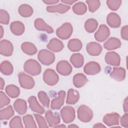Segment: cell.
<instances>
[{
  "instance_id": "cell-1",
  "label": "cell",
  "mask_w": 128,
  "mask_h": 128,
  "mask_svg": "<svg viewBox=\"0 0 128 128\" xmlns=\"http://www.w3.org/2000/svg\"><path fill=\"white\" fill-rule=\"evenodd\" d=\"M24 69L27 73L32 76H36L40 73L41 66L34 60H29L24 63Z\"/></svg>"
},
{
  "instance_id": "cell-2",
  "label": "cell",
  "mask_w": 128,
  "mask_h": 128,
  "mask_svg": "<svg viewBox=\"0 0 128 128\" xmlns=\"http://www.w3.org/2000/svg\"><path fill=\"white\" fill-rule=\"evenodd\" d=\"M78 117L82 122H88L93 117L92 111L88 106L82 105L78 108Z\"/></svg>"
},
{
  "instance_id": "cell-3",
  "label": "cell",
  "mask_w": 128,
  "mask_h": 128,
  "mask_svg": "<svg viewBox=\"0 0 128 128\" xmlns=\"http://www.w3.org/2000/svg\"><path fill=\"white\" fill-rule=\"evenodd\" d=\"M38 59L43 64L50 65L52 64L55 59L54 54L46 50H40L38 54Z\"/></svg>"
},
{
  "instance_id": "cell-4",
  "label": "cell",
  "mask_w": 128,
  "mask_h": 128,
  "mask_svg": "<svg viewBox=\"0 0 128 128\" xmlns=\"http://www.w3.org/2000/svg\"><path fill=\"white\" fill-rule=\"evenodd\" d=\"M56 32L58 38L62 40H66L70 36L72 32V27L70 23L66 22L58 28Z\"/></svg>"
},
{
  "instance_id": "cell-5",
  "label": "cell",
  "mask_w": 128,
  "mask_h": 128,
  "mask_svg": "<svg viewBox=\"0 0 128 128\" xmlns=\"http://www.w3.org/2000/svg\"><path fill=\"white\" fill-rule=\"evenodd\" d=\"M60 114L64 122L66 124L71 122L75 118L74 109L70 106L64 107L60 111Z\"/></svg>"
},
{
  "instance_id": "cell-6",
  "label": "cell",
  "mask_w": 128,
  "mask_h": 128,
  "mask_svg": "<svg viewBox=\"0 0 128 128\" xmlns=\"http://www.w3.org/2000/svg\"><path fill=\"white\" fill-rule=\"evenodd\" d=\"M19 82L22 88L26 89H31L34 86V79L30 76L24 72L19 73L18 75Z\"/></svg>"
},
{
  "instance_id": "cell-7",
  "label": "cell",
  "mask_w": 128,
  "mask_h": 128,
  "mask_svg": "<svg viewBox=\"0 0 128 128\" xmlns=\"http://www.w3.org/2000/svg\"><path fill=\"white\" fill-rule=\"evenodd\" d=\"M44 81L48 85L54 86L58 81V76L55 71L52 69H47L44 74Z\"/></svg>"
},
{
  "instance_id": "cell-8",
  "label": "cell",
  "mask_w": 128,
  "mask_h": 128,
  "mask_svg": "<svg viewBox=\"0 0 128 128\" xmlns=\"http://www.w3.org/2000/svg\"><path fill=\"white\" fill-rule=\"evenodd\" d=\"M13 52L12 44L6 40H2L0 42V53L6 56H10Z\"/></svg>"
},
{
  "instance_id": "cell-9",
  "label": "cell",
  "mask_w": 128,
  "mask_h": 128,
  "mask_svg": "<svg viewBox=\"0 0 128 128\" xmlns=\"http://www.w3.org/2000/svg\"><path fill=\"white\" fill-rule=\"evenodd\" d=\"M110 30L106 26L102 24L100 26L98 30L94 34L96 40L100 42L104 41L110 35Z\"/></svg>"
},
{
  "instance_id": "cell-10",
  "label": "cell",
  "mask_w": 128,
  "mask_h": 128,
  "mask_svg": "<svg viewBox=\"0 0 128 128\" xmlns=\"http://www.w3.org/2000/svg\"><path fill=\"white\" fill-rule=\"evenodd\" d=\"M46 120L50 127H55L60 122V117L58 112L53 113L50 110H48L45 114Z\"/></svg>"
},
{
  "instance_id": "cell-11",
  "label": "cell",
  "mask_w": 128,
  "mask_h": 128,
  "mask_svg": "<svg viewBox=\"0 0 128 128\" xmlns=\"http://www.w3.org/2000/svg\"><path fill=\"white\" fill-rule=\"evenodd\" d=\"M56 70L60 74L68 76L71 73L72 71V67L67 61L62 60L58 63Z\"/></svg>"
},
{
  "instance_id": "cell-12",
  "label": "cell",
  "mask_w": 128,
  "mask_h": 128,
  "mask_svg": "<svg viewBox=\"0 0 128 128\" xmlns=\"http://www.w3.org/2000/svg\"><path fill=\"white\" fill-rule=\"evenodd\" d=\"M84 70L87 74L94 75L98 73L100 71V66L98 62H90L85 65Z\"/></svg>"
},
{
  "instance_id": "cell-13",
  "label": "cell",
  "mask_w": 128,
  "mask_h": 128,
  "mask_svg": "<svg viewBox=\"0 0 128 128\" xmlns=\"http://www.w3.org/2000/svg\"><path fill=\"white\" fill-rule=\"evenodd\" d=\"M66 93L64 90H60L58 92V96L53 99L52 101L50 108L52 110H58L63 105Z\"/></svg>"
},
{
  "instance_id": "cell-14",
  "label": "cell",
  "mask_w": 128,
  "mask_h": 128,
  "mask_svg": "<svg viewBox=\"0 0 128 128\" xmlns=\"http://www.w3.org/2000/svg\"><path fill=\"white\" fill-rule=\"evenodd\" d=\"M120 116L117 113H112L106 114L103 118V122L108 126L118 124Z\"/></svg>"
},
{
  "instance_id": "cell-15",
  "label": "cell",
  "mask_w": 128,
  "mask_h": 128,
  "mask_svg": "<svg viewBox=\"0 0 128 128\" xmlns=\"http://www.w3.org/2000/svg\"><path fill=\"white\" fill-rule=\"evenodd\" d=\"M30 108L34 112L43 114L44 112V108L38 103L36 98L34 96H31L28 99Z\"/></svg>"
},
{
  "instance_id": "cell-16",
  "label": "cell",
  "mask_w": 128,
  "mask_h": 128,
  "mask_svg": "<svg viewBox=\"0 0 128 128\" xmlns=\"http://www.w3.org/2000/svg\"><path fill=\"white\" fill-rule=\"evenodd\" d=\"M86 51L91 56H98L102 51V46L95 42H92L86 46Z\"/></svg>"
},
{
  "instance_id": "cell-17",
  "label": "cell",
  "mask_w": 128,
  "mask_h": 128,
  "mask_svg": "<svg viewBox=\"0 0 128 128\" xmlns=\"http://www.w3.org/2000/svg\"><path fill=\"white\" fill-rule=\"evenodd\" d=\"M105 60L107 64L112 66H118L120 63V58L118 54L114 52L106 53Z\"/></svg>"
},
{
  "instance_id": "cell-18",
  "label": "cell",
  "mask_w": 128,
  "mask_h": 128,
  "mask_svg": "<svg viewBox=\"0 0 128 128\" xmlns=\"http://www.w3.org/2000/svg\"><path fill=\"white\" fill-rule=\"evenodd\" d=\"M34 26L36 28L39 30L46 31L48 34L54 32V30L50 26L48 25L42 18H38L34 21Z\"/></svg>"
},
{
  "instance_id": "cell-19",
  "label": "cell",
  "mask_w": 128,
  "mask_h": 128,
  "mask_svg": "<svg viewBox=\"0 0 128 128\" xmlns=\"http://www.w3.org/2000/svg\"><path fill=\"white\" fill-rule=\"evenodd\" d=\"M47 48L54 52H58L62 50L64 44L59 40L54 38L51 39L50 42L47 44Z\"/></svg>"
},
{
  "instance_id": "cell-20",
  "label": "cell",
  "mask_w": 128,
  "mask_h": 128,
  "mask_svg": "<svg viewBox=\"0 0 128 128\" xmlns=\"http://www.w3.org/2000/svg\"><path fill=\"white\" fill-rule=\"evenodd\" d=\"M10 29L14 34L20 36L24 33V26L22 22L16 21L11 23Z\"/></svg>"
},
{
  "instance_id": "cell-21",
  "label": "cell",
  "mask_w": 128,
  "mask_h": 128,
  "mask_svg": "<svg viewBox=\"0 0 128 128\" xmlns=\"http://www.w3.org/2000/svg\"><path fill=\"white\" fill-rule=\"evenodd\" d=\"M14 107L16 111L21 115L24 114L27 110L26 102L22 99L16 100L14 104Z\"/></svg>"
},
{
  "instance_id": "cell-22",
  "label": "cell",
  "mask_w": 128,
  "mask_h": 128,
  "mask_svg": "<svg viewBox=\"0 0 128 128\" xmlns=\"http://www.w3.org/2000/svg\"><path fill=\"white\" fill-rule=\"evenodd\" d=\"M107 23L112 28H118L120 25V18L115 13H110L107 17Z\"/></svg>"
},
{
  "instance_id": "cell-23",
  "label": "cell",
  "mask_w": 128,
  "mask_h": 128,
  "mask_svg": "<svg viewBox=\"0 0 128 128\" xmlns=\"http://www.w3.org/2000/svg\"><path fill=\"white\" fill-rule=\"evenodd\" d=\"M70 9V7L69 6L64 5L62 4L54 6H48L46 7V10L49 12H58L60 14L65 13Z\"/></svg>"
},
{
  "instance_id": "cell-24",
  "label": "cell",
  "mask_w": 128,
  "mask_h": 128,
  "mask_svg": "<svg viewBox=\"0 0 128 128\" xmlns=\"http://www.w3.org/2000/svg\"><path fill=\"white\" fill-rule=\"evenodd\" d=\"M120 45L121 42L118 38H111L104 44V46L106 50H112L118 48L120 46Z\"/></svg>"
},
{
  "instance_id": "cell-25",
  "label": "cell",
  "mask_w": 128,
  "mask_h": 128,
  "mask_svg": "<svg viewBox=\"0 0 128 128\" xmlns=\"http://www.w3.org/2000/svg\"><path fill=\"white\" fill-rule=\"evenodd\" d=\"M110 76L116 80H123L125 77V70L122 68H114L113 71L110 74Z\"/></svg>"
},
{
  "instance_id": "cell-26",
  "label": "cell",
  "mask_w": 128,
  "mask_h": 128,
  "mask_svg": "<svg viewBox=\"0 0 128 128\" xmlns=\"http://www.w3.org/2000/svg\"><path fill=\"white\" fill-rule=\"evenodd\" d=\"M88 81L86 77L82 74H75L73 78V83L76 88H81Z\"/></svg>"
},
{
  "instance_id": "cell-27",
  "label": "cell",
  "mask_w": 128,
  "mask_h": 128,
  "mask_svg": "<svg viewBox=\"0 0 128 128\" xmlns=\"http://www.w3.org/2000/svg\"><path fill=\"white\" fill-rule=\"evenodd\" d=\"M79 98V94L78 91L74 89H70L68 92L66 103L70 104H74L78 102Z\"/></svg>"
},
{
  "instance_id": "cell-28",
  "label": "cell",
  "mask_w": 128,
  "mask_h": 128,
  "mask_svg": "<svg viewBox=\"0 0 128 128\" xmlns=\"http://www.w3.org/2000/svg\"><path fill=\"white\" fill-rule=\"evenodd\" d=\"M22 51L29 55H32L37 52L36 48L35 46L30 42H25L22 44Z\"/></svg>"
},
{
  "instance_id": "cell-29",
  "label": "cell",
  "mask_w": 128,
  "mask_h": 128,
  "mask_svg": "<svg viewBox=\"0 0 128 128\" xmlns=\"http://www.w3.org/2000/svg\"><path fill=\"white\" fill-rule=\"evenodd\" d=\"M70 61L74 67L80 68L83 66L84 58L83 56L79 53L74 54L71 56Z\"/></svg>"
},
{
  "instance_id": "cell-30",
  "label": "cell",
  "mask_w": 128,
  "mask_h": 128,
  "mask_svg": "<svg viewBox=\"0 0 128 128\" xmlns=\"http://www.w3.org/2000/svg\"><path fill=\"white\" fill-rule=\"evenodd\" d=\"M14 114V111L11 106H8L0 110V118L1 120H8Z\"/></svg>"
},
{
  "instance_id": "cell-31",
  "label": "cell",
  "mask_w": 128,
  "mask_h": 128,
  "mask_svg": "<svg viewBox=\"0 0 128 128\" xmlns=\"http://www.w3.org/2000/svg\"><path fill=\"white\" fill-rule=\"evenodd\" d=\"M0 72L6 76L11 74L13 72V66L8 61H4L0 64Z\"/></svg>"
},
{
  "instance_id": "cell-32",
  "label": "cell",
  "mask_w": 128,
  "mask_h": 128,
  "mask_svg": "<svg viewBox=\"0 0 128 128\" xmlns=\"http://www.w3.org/2000/svg\"><path fill=\"white\" fill-rule=\"evenodd\" d=\"M18 12L22 16L27 18L32 14L33 10L29 5L22 4L18 8Z\"/></svg>"
},
{
  "instance_id": "cell-33",
  "label": "cell",
  "mask_w": 128,
  "mask_h": 128,
  "mask_svg": "<svg viewBox=\"0 0 128 128\" xmlns=\"http://www.w3.org/2000/svg\"><path fill=\"white\" fill-rule=\"evenodd\" d=\"M68 47L72 52H78L82 49V44L78 39H72L68 42Z\"/></svg>"
},
{
  "instance_id": "cell-34",
  "label": "cell",
  "mask_w": 128,
  "mask_h": 128,
  "mask_svg": "<svg viewBox=\"0 0 128 128\" xmlns=\"http://www.w3.org/2000/svg\"><path fill=\"white\" fill-rule=\"evenodd\" d=\"M5 90L7 94L12 98L18 97L20 92L19 88L18 86L12 84L6 86Z\"/></svg>"
},
{
  "instance_id": "cell-35",
  "label": "cell",
  "mask_w": 128,
  "mask_h": 128,
  "mask_svg": "<svg viewBox=\"0 0 128 128\" xmlns=\"http://www.w3.org/2000/svg\"><path fill=\"white\" fill-rule=\"evenodd\" d=\"M98 23L94 19L88 20L84 24L85 29L88 32H93L97 28Z\"/></svg>"
},
{
  "instance_id": "cell-36",
  "label": "cell",
  "mask_w": 128,
  "mask_h": 128,
  "mask_svg": "<svg viewBox=\"0 0 128 128\" xmlns=\"http://www.w3.org/2000/svg\"><path fill=\"white\" fill-rule=\"evenodd\" d=\"M72 10L76 14H83L86 13L87 8L84 4L82 2H79L73 6Z\"/></svg>"
},
{
  "instance_id": "cell-37",
  "label": "cell",
  "mask_w": 128,
  "mask_h": 128,
  "mask_svg": "<svg viewBox=\"0 0 128 128\" xmlns=\"http://www.w3.org/2000/svg\"><path fill=\"white\" fill-rule=\"evenodd\" d=\"M23 121L25 128H36L35 122L32 116L30 114H27L23 116Z\"/></svg>"
},
{
  "instance_id": "cell-38",
  "label": "cell",
  "mask_w": 128,
  "mask_h": 128,
  "mask_svg": "<svg viewBox=\"0 0 128 128\" xmlns=\"http://www.w3.org/2000/svg\"><path fill=\"white\" fill-rule=\"evenodd\" d=\"M38 98L42 104L46 108L49 107L50 100L44 92L40 91L38 93Z\"/></svg>"
},
{
  "instance_id": "cell-39",
  "label": "cell",
  "mask_w": 128,
  "mask_h": 128,
  "mask_svg": "<svg viewBox=\"0 0 128 128\" xmlns=\"http://www.w3.org/2000/svg\"><path fill=\"white\" fill-rule=\"evenodd\" d=\"M10 128H23L21 118L19 116H16L13 118L10 122Z\"/></svg>"
},
{
  "instance_id": "cell-40",
  "label": "cell",
  "mask_w": 128,
  "mask_h": 128,
  "mask_svg": "<svg viewBox=\"0 0 128 128\" xmlns=\"http://www.w3.org/2000/svg\"><path fill=\"white\" fill-rule=\"evenodd\" d=\"M10 16L8 12L5 10H0V22L2 24H8L9 23Z\"/></svg>"
},
{
  "instance_id": "cell-41",
  "label": "cell",
  "mask_w": 128,
  "mask_h": 128,
  "mask_svg": "<svg viewBox=\"0 0 128 128\" xmlns=\"http://www.w3.org/2000/svg\"><path fill=\"white\" fill-rule=\"evenodd\" d=\"M86 2L88 4L89 10L91 12H94L96 10L100 5L99 0H86Z\"/></svg>"
},
{
  "instance_id": "cell-42",
  "label": "cell",
  "mask_w": 128,
  "mask_h": 128,
  "mask_svg": "<svg viewBox=\"0 0 128 128\" xmlns=\"http://www.w3.org/2000/svg\"><path fill=\"white\" fill-rule=\"evenodd\" d=\"M10 102V98L2 91L0 92V108H2Z\"/></svg>"
},
{
  "instance_id": "cell-43",
  "label": "cell",
  "mask_w": 128,
  "mask_h": 128,
  "mask_svg": "<svg viewBox=\"0 0 128 128\" xmlns=\"http://www.w3.org/2000/svg\"><path fill=\"white\" fill-rule=\"evenodd\" d=\"M34 117L36 118V119L38 122V126L40 128H48V127L43 116L38 114H34Z\"/></svg>"
},
{
  "instance_id": "cell-44",
  "label": "cell",
  "mask_w": 128,
  "mask_h": 128,
  "mask_svg": "<svg viewBox=\"0 0 128 128\" xmlns=\"http://www.w3.org/2000/svg\"><path fill=\"white\" fill-rule=\"evenodd\" d=\"M121 1H114V0H108L106 4L110 8L113 10H117L120 6Z\"/></svg>"
},
{
  "instance_id": "cell-45",
  "label": "cell",
  "mask_w": 128,
  "mask_h": 128,
  "mask_svg": "<svg viewBox=\"0 0 128 128\" xmlns=\"http://www.w3.org/2000/svg\"><path fill=\"white\" fill-rule=\"evenodd\" d=\"M120 123L121 125L124 126L127 128L128 127V114H126L124 115L121 120H120Z\"/></svg>"
},
{
  "instance_id": "cell-46",
  "label": "cell",
  "mask_w": 128,
  "mask_h": 128,
  "mask_svg": "<svg viewBox=\"0 0 128 128\" xmlns=\"http://www.w3.org/2000/svg\"><path fill=\"white\" fill-rule=\"evenodd\" d=\"M128 34H127V26H123L122 30V37L123 39H125L127 40L128 38Z\"/></svg>"
},
{
  "instance_id": "cell-47",
  "label": "cell",
  "mask_w": 128,
  "mask_h": 128,
  "mask_svg": "<svg viewBox=\"0 0 128 128\" xmlns=\"http://www.w3.org/2000/svg\"><path fill=\"white\" fill-rule=\"evenodd\" d=\"M43 2L46 4H52L58 3L59 2L58 0H43Z\"/></svg>"
},
{
  "instance_id": "cell-48",
  "label": "cell",
  "mask_w": 128,
  "mask_h": 128,
  "mask_svg": "<svg viewBox=\"0 0 128 128\" xmlns=\"http://www.w3.org/2000/svg\"><path fill=\"white\" fill-rule=\"evenodd\" d=\"M62 2L66 4H72L74 2H76V0H61Z\"/></svg>"
},
{
  "instance_id": "cell-49",
  "label": "cell",
  "mask_w": 128,
  "mask_h": 128,
  "mask_svg": "<svg viewBox=\"0 0 128 128\" xmlns=\"http://www.w3.org/2000/svg\"><path fill=\"white\" fill-rule=\"evenodd\" d=\"M0 89L1 90H3L4 89V80L2 79V78H0Z\"/></svg>"
},
{
  "instance_id": "cell-50",
  "label": "cell",
  "mask_w": 128,
  "mask_h": 128,
  "mask_svg": "<svg viewBox=\"0 0 128 128\" xmlns=\"http://www.w3.org/2000/svg\"><path fill=\"white\" fill-rule=\"evenodd\" d=\"M93 128H106V126L101 123H98L94 125Z\"/></svg>"
},
{
  "instance_id": "cell-51",
  "label": "cell",
  "mask_w": 128,
  "mask_h": 128,
  "mask_svg": "<svg viewBox=\"0 0 128 128\" xmlns=\"http://www.w3.org/2000/svg\"><path fill=\"white\" fill-rule=\"evenodd\" d=\"M124 104L126 106H124V111L126 112H127V98H126L125 100V102L124 103Z\"/></svg>"
},
{
  "instance_id": "cell-52",
  "label": "cell",
  "mask_w": 128,
  "mask_h": 128,
  "mask_svg": "<svg viewBox=\"0 0 128 128\" xmlns=\"http://www.w3.org/2000/svg\"><path fill=\"white\" fill-rule=\"evenodd\" d=\"M0 38H2L3 36V33H4V31H3V28L2 26H0Z\"/></svg>"
},
{
  "instance_id": "cell-53",
  "label": "cell",
  "mask_w": 128,
  "mask_h": 128,
  "mask_svg": "<svg viewBox=\"0 0 128 128\" xmlns=\"http://www.w3.org/2000/svg\"><path fill=\"white\" fill-rule=\"evenodd\" d=\"M68 128H79L78 126L76 125V124H70L69 126H68Z\"/></svg>"
},
{
  "instance_id": "cell-54",
  "label": "cell",
  "mask_w": 128,
  "mask_h": 128,
  "mask_svg": "<svg viewBox=\"0 0 128 128\" xmlns=\"http://www.w3.org/2000/svg\"><path fill=\"white\" fill-rule=\"evenodd\" d=\"M56 127H58V128H66V126L64 124H62V125H60V126H56L54 128H56Z\"/></svg>"
}]
</instances>
